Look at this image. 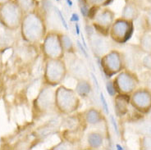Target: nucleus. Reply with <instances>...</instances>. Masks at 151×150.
I'll return each instance as SVG.
<instances>
[{"label":"nucleus","mask_w":151,"mask_h":150,"mask_svg":"<svg viewBox=\"0 0 151 150\" xmlns=\"http://www.w3.org/2000/svg\"><path fill=\"white\" fill-rule=\"evenodd\" d=\"M21 27L22 37L30 43L42 41L47 34L45 21L36 11L24 14Z\"/></svg>","instance_id":"obj_1"},{"label":"nucleus","mask_w":151,"mask_h":150,"mask_svg":"<svg viewBox=\"0 0 151 150\" xmlns=\"http://www.w3.org/2000/svg\"><path fill=\"white\" fill-rule=\"evenodd\" d=\"M81 106V98L75 90L60 85L55 89V107L58 113L71 115Z\"/></svg>","instance_id":"obj_2"},{"label":"nucleus","mask_w":151,"mask_h":150,"mask_svg":"<svg viewBox=\"0 0 151 150\" xmlns=\"http://www.w3.org/2000/svg\"><path fill=\"white\" fill-rule=\"evenodd\" d=\"M68 73V65L64 59H46L44 71L46 85L53 87L60 85Z\"/></svg>","instance_id":"obj_3"},{"label":"nucleus","mask_w":151,"mask_h":150,"mask_svg":"<svg viewBox=\"0 0 151 150\" xmlns=\"http://www.w3.org/2000/svg\"><path fill=\"white\" fill-rule=\"evenodd\" d=\"M112 84L117 94L131 96L139 87L140 80L134 71L124 69L117 73L113 78Z\"/></svg>","instance_id":"obj_4"},{"label":"nucleus","mask_w":151,"mask_h":150,"mask_svg":"<svg viewBox=\"0 0 151 150\" xmlns=\"http://www.w3.org/2000/svg\"><path fill=\"white\" fill-rule=\"evenodd\" d=\"M100 64L104 74L108 77H112L126 69V56L119 50L112 49L101 57Z\"/></svg>","instance_id":"obj_5"},{"label":"nucleus","mask_w":151,"mask_h":150,"mask_svg":"<svg viewBox=\"0 0 151 150\" xmlns=\"http://www.w3.org/2000/svg\"><path fill=\"white\" fill-rule=\"evenodd\" d=\"M42 52L46 59L64 58L65 51L62 44L60 33L54 30L47 32L45 37L43 39Z\"/></svg>","instance_id":"obj_6"},{"label":"nucleus","mask_w":151,"mask_h":150,"mask_svg":"<svg viewBox=\"0 0 151 150\" xmlns=\"http://www.w3.org/2000/svg\"><path fill=\"white\" fill-rule=\"evenodd\" d=\"M24 12L14 0L0 6V21L8 29H17L21 27Z\"/></svg>","instance_id":"obj_7"},{"label":"nucleus","mask_w":151,"mask_h":150,"mask_svg":"<svg viewBox=\"0 0 151 150\" xmlns=\"http://www.w3.org/2000/svg\"><path fill=\"white\" fill-rule=\"evenodd\" d=\"M134 30V22L122 17L115 19L110 27L109 35L117 44H124L132 36Z\"/></svg>","instance_id":"obj_8"},{"label":"nucleus","mask_w":151,"mask_h":150,"mask_svg":"<svg viewBox=\"0 0 151 150\" xmlns=\"http://www.w3.org/2000/svg\"><path fill=\"white\" fill-rule=\"evenodd\" d=\"M130 104L140 113L148 114L151 110L150 89L138 87L130 96Z\"/></svg>","instance_id":"obj_9"},{"label":"nucleus","mask_w":151,"mask_h":150,"mask_svg":"<svg viewBox=\"0 0 151 150\" xmlns=\"http://www.w3.org/2000/svg\"><path fill=\"white\" fill-rule=\"evenodd\" d=\"M115 12L109 8H100L94 15L92 24L94 29L102 35H109L110 27L115 21Z\"/></svg>","instance_id":"obj_10"},{"label":"nucleus","mask_w":151,"mask_h":150,"mask_svg":"<svg viewBox=\"0 0 151 150\" xmlns=\"http://www.w3.org/2000/svg\"><path fill=\"white\" fill-rule=\"evenodd\" d=\"M35 103L37 108L41 113H48L53 111V109H56L55 90L53 89V87L47 85L39 94Z\"/></svg>","instance_id":"obj_11"},{"label":"nucleus","mask_w":151,"mask_h":150,"mask_svg":"<svg viewBox=\"0 0 151 150\" xmlns=\"http://www.w3.org/2000/svg\"><path fill=\"white\" fill-rule=\"evenodd\" d=\"M69 73L77 79H87L88 76V71L84 63V62L79 57H75L70 61L69 67H68Z\"/></svg>","instance_id":"obj_12"},{"label":"nucleus","mask_w":151,"mask_h":150,"mask_svg":"<svg viewBox=\"0 0 151 150\" xmlns=\"http://www.w3.org/2000/svg\"><path fill=\"white\" fill-rule=\"evenodd\" d=\"M140 15V8H138L137 4L132 1H127L122 8L121 17L129 20V21L135 22L139 18Z\"/></svg>","instance_id":"obj_13"},{"label":"nucleus","mask_w":151,"mask_h":150,"mask_svg":"<svg viewBox=\"0 0 151 150\" xmlns=\"http://www.w3.org/2000/svg\"><path fill=\"white\" fill-rule=\"evenodd\" d=\"M84 119L89 125L95 126L103 122L104 121V116L99 109L91 108L84 113Z\"/></svg>","instance_id":"obj_14"},{"label":"nucleus","mask_w":151,"mask_h":150,"mask_svg":"<svg viewBox=\"0 0 151 150\" xmlns=\"http://www.w3.org/2000/svg\"><path fill=\"white\" fill-rule=\"evenodd\" d=\"M76 84L75 90L80 98H86L91 95L92 92V85L87 79H77Z\"/></svg>","instance_id":"obj_15"},{"label":"nucleus","mask_w":151,"mask_h":150,"mask_svg":"<svg viewBox=\"0 0 151 150\" xmlns=\"http://www.w3.org/2000/svg\"><path fill=\"white\" fill-rule=\"evenodd\" d=\"M130 103V96L118 94L115 98V108L118 116H123L127 112Z\"/></svg>","instance_id":"obj_16"},{"label":"nucleus","mask_w":151,"mask_h":150,"mask_svg":"<svg viewBox=\"0 0 151 150\" xmlns=\"http://www.w3.org/2000/svg\"><path fill=\"white\" fill-rule=\"evenodd\" d=\"M104 143V136L99 132H91L87 135V144L92 149H98L101 148Z\"/></svg>","instance_id":"obj_17"},{"label":"nucleus","mask_w":151,"mask_h":150,"mask_svg":"<svg viewBox=\"0 0 151 150\" xmlns=\"http://www.w3.org/2000/svg\"><path fill=\"white\" fill-rule=\"evenodd\" d=\"M16 4L22 9L24 14L36 11L39 0H14Z\"/></svg>","instance_id":"obj_18"},{"label":"nucleus","mask_w":151,"mask_h":150,"mask_svg":"<svg viewBox=\"0 0 151 150\" xmlns=\"http://www.w3.org/2000/svg\"><path fill=\"white\" fill-rule=\"evenodd\" d=\"M138 47L144 53H151L150 32H145L144 34L140 35Z\"/></svg>","instance_id":"obj_19"},{"label":"nucleus","mask_w":151,"mask_h":150,"mask_svg":"<svg viewBox=\"0 0 151 150\" xmlns=\"http://www.w3.org/2000/svg\"><path fill=\"white\" fill-rule=\"evenodd\" d=\"M61 39H62V44L64 49L65 53L74 54L76 53L75 44L72 40V39L67 34H61Z\"/></svg>","instance_id":"obj_20"},{"label":"nucleus","mask_w":151,"mask_h":150,"mask_svg":"<svg viewBox=\"0 0 151 150\" xmlns=\"http://www.w3.org/2000/svg\"><path fill=\"white\" fill-rule=\"evenodd\" d=\"M136 131L140 135H151V121L147 119L139 123L136 127Z\"/></svg>","instance_id":"obj_21"},{"label":"nucleus","mask_w":151,"mask_h":150,"mask_svg":"<svg viewBox=\"0 0 151 150\" xmlns=\"http://www.w3.org/2000/svg\"><path fill=\"white\" fill-rule=\"evenodd\" d=\"M139 148L140 150H151V135H143L139 139Z\"/></svg>","instance_id":"obj_22"},{"label":"nucleus","mask_w":151,"mask_h":150,"mask_svg":"<svg viewBox=\"0 0 151 150\" xmlns=\"http://www.w3.org/2000/svg\"><path fill=\"white\" fill-rule=\"evenodd\" d=\"M85 3L90 7H98L104 8L110 4L113 0H84Z\"/></svg>","instance_id":"obj_23"},{"label":"nucleus","mask_w":151,"mask_h":150,"mask_svg":"<svg viewBox=\"0 0 151 150\" xmlns=\"http://www.w3.org/2000/svg\"><path fill=\"white\" fill-rule=\"evenodd\" d=\"M143 21L145 29L147 30L146 32L151 33V8L146 9V11L144 14Z\"/></svg>","instance_id":"obj_24"},{"label":"nucleus","mask_w":151,"mask_h":150,"mask_svg":"<svg viewBox=\"0 0 151 150\" xmlns=\"http://www.w3.org/2000/svg\"><path fill=\"white\" fill-rule=\"evenodd\" d=\"M141 65L145 69L151 71V53H145L141 59Z\"/></svg>","instance_id":"obj_25"},{"label":"nucleus","mask_w":151,"mask_h":150,"mask_svg":"<svg viewBox=\"0 0 151 150\" xmlns=\"http://www.w3.org/2000/svg\"><path fill=\"white\" fill-rule=\"evenodd\" d=\"M107 88H108V92H109V94H111L112 96H113V94L115 93V90H114V88H113L112 82L110 83L109 85V84L107 85Z\"/></svg>","instance_id":"obj_26"},{"label":"nucleus","mask_w":151,"mask_h":150,"mask_svg":"<svg viewBox=\"0 0 151 150\" xmlns=\"http://www.w3.org/2000/svg\"><path fill=\"white\" fill-rule=\"evenodd\" d=\"M9 1H11V0H0V6L4 5V4L8 3V2H9Z\"/></svg>","instance_id":"obj_27"},{"label":"nucleus","mask_w":151,"mask_h":150,"mask_svg":"<svg viewBox=\"0 0 151 150\" xmlns=\"http://www.w3.org/2000/svg\"><path fill=\"white\" fill-rule=\"evenodd\" d=\"M147 115H148V119H149L150 121H151V110L149 112V113H148Z\"/></svg>","instance_id":"obj_28"}]
</instances>
